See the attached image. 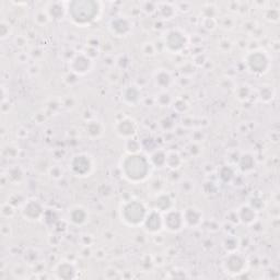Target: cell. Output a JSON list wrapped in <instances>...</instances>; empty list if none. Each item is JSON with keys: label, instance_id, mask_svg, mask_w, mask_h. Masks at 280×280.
I'll return each mask as SVG.
<instances>
[{"label": "cell", "instance_id": "cell-6", "mask_svg": "<svg viewBox=\"0 0 280 280\" xmlns=\"http://www.w3.org/2000/svg\"><path fill=\"white\" fill-rule=\"evenodd\" d=\"M189 36L182 30L172 29L166 32L164 37V45L171 53H181L189 44Z\"/></svg>", "mask_w": 280, "mask_h": 280}, {"label": "cell", "instance_id": "cell-2", "mask_svg": "<svg viewBox=\"0 0 280 280\" xmlns=\"http://www.w3.org/2000/svg\"><path fill=\"white\" fill-rule=\"evenodd\" d=\"M102 14V5L95 0H73L67 3V16L78 27L90 26Z\"/></svg>", "mask_w": 280, "mask_h": 280}, {"label": "cell", "instance_id": "cell-7", "mask_svg": "<svg viewBox=\"0 0 280 280\" xmlns=\"http://www.w3.org/2000/svg\"><path fill=\"white\" fill-rule=\"evenodd\" d=\"M222 266L226 272L232 276H238L245 272V270L247 269V259L245 258L244 255H242L238 251L228 253L225 259H223Z\"/></svg>", "mask_w": 280, "mask_h": 280}, {"label": "cell", "instance_id": "cell-19", "mask_svg": "<svg viewBox=\"0 0 280 280\" xmlns=\"http://www.w3.org/2000/svg\"><path fill=\"white\" fill-rule=\"evenodd\" d=\"M174 208L173 198L167 193H160L154 199V209L160 211L161 214H164L166 211Z\"/></svg>", "mask_w": 280, "mask_h": 280}, {"label": "cell", "instance_id": "cell-14", "mask_svg": "<svg viewBox=\"0 0 280 280\" xmlns=\"http://www.w3.org/2000/svg\"><path fill=\"white\" fill-rule=\"evenodd\" d=\"M185 228H197L202 225L204 219L203 211L194 206L188 207L183 211Z\"/></svg>", "mask_w": 280, "mask_h": 280}, {"label": "cell", "instance_id": "cell-28", "mask_svg": "<svg viewBox=\"0 0 280 280\" xmlns=\"http://www.w3.org/2000/svg\"><path fill=\"white\" fill-rule=\"evenodd\" d=\"M239 245H240V242H239L238 238L233 235L227 236V238L223 240V243H222V246H223V248H225L227 253L236 252L239 248Z\"/></svg>", "mask_w": 280, "mask_h": 280}, {"label": "cell", "instance_id": "cell-21", "mask_svg": "<svg viewBox=\"0 0 280 280\" xmlns=\"http://www.w3.org/2000/svg\"><path fill=\"white\" fill-rule=\"evenodd\" d=\"M55 273L60 279H72L77 275V269L70 262H61L56 266Z\"/></svg>", "mask_w": 280, "mask_h": 280}, {"label": "cell", "instance_id": "cell-23", "mask_svg": "<svg viewBox=\"0 0 280 280\" xmlns=\"http://www.w3.org/2000/svg\"><path fill=\"white\" fill-rule=\"evenodd\" d=\"M255 165H256V162H255L254 155L251 153L242 154L239 159V169L241 170V172H251L255 169Z\"/></svg>", "mask_w": 280, "mask_h": 280}, {"label": "cell", "instance_id": "cell-36", "mask_svg": "<svg viewBox=\"0 0 280 280\" xmlns=\"http://www.w3.org/2000/svg\"><path fill=\"white\" fill-rule=\"evenodd\" d=\"M266 18L271 22H278L279 21V10L276 8L268 9L266 12Z\"/></svg>", "mask_w": 280, "mask_h": 280}, {"label": "cell", "instance_id": "cell-17", "mask_svg": "<svg viewBox=\"0 0 280 280\" xmlns=\"http://www.w3.org/2000/svg\"><path fill=\"white\" fill-rule=\"evenodd\" d=\"M141 91L137 85H129L122 91L123 102L128 107H136L140 102Z\"/></svg>", "mask_w": 280, "mask_h": 280}, {"label": "cell", "instance_id": "cell-27", "mask_svg": "<svg viewBox=\"0 0 280 280\" xmlns=\"http://www.w3.org/2000/svg\"><path fill=\"white\" fill-rule=\"evenodd\" d=\"M124 147H125L126 153H129V154L140 153L141 150H142L141 141L135 139V137H133V138H129V139H125V144H124Z\"/></svg>", "mask_w": 280, "mask_h": 280}, {"label": "cell", "instance_id": "cell-39", "mask_svg": "<svg viewBox=\"0 0 280 280\" xmlns=\"http://www.w3.org/2000/svg\"><path fill=\"white\" fill-rule=\"evenodd\" d=\"M49 173H51V176L55 179H59L60 177H63V174H64V171L63 169H61L60 166H53L51 167V170H49Z\"/></svg>", "mask_w": 280, "mask_h": 280}, {"label": "cell", "instance_id": "cell-32", "mask_svg": "<svg viewBox=\"0 0 280 280\" xmlns=\"http://www.w3.org/2000/svg\"><path fill=\"white\" fill-rule=\"evenodd\" d=\"M157 101L161 107H167V105H170L173 102V100L170 93H167L166 91H161V93L157 98Z\"/></svg>", "mask_w": 280, "mask_h": 280}, {"label": "cell", "instance_id": "cell-15", "mask_svg": "<svg viewBox=\"0 0 280 280\" xmlns=\"http://www.w3.org/2000/svg\"><path fill=\"white\" fill-rule=\"evenodd\" d=\"M68 220L73 226L81 227L89 220V211L83 206H73L68 211Z\"/></svg>", "mask_w": 280, "mask_h": 280}, {"label": "cell", "instance_id": "cell-34", "mask_svg": "<svg viewBox=\"0 0 280 280\" xmlns=\"http://www.w3.org/2000/svg\"><path fill=\"white\" fill-rule=\"evenodd\" d=\"M173 107H174V110L178 112V113H184V112L189 110V104L183 99H177L176 101H174Z\"/></svg>", "mask_w": 280, "mask_h": 280}, {"label": "cell", "instance_id": "cell-29", "mask_svg": "<svg viewBox=\"0 0 280 280\" xmlns=\"http://www.w3.org/2000/svg\"><path fill=\"white\" fill-rule=\"evenodd\" d=\"M218 175L222 183L228 184L234 178V170L230 165H225L218 171Z\"/></svg>", "mask_w": 280, "mask_h": 280}, {"label": "cell", "instance_id": "cell-10", "mask_svg": "<svg viewBox=\"0 0 280 280\" xmlns=\"http://www.w3.org/2000/svg\"><path fill=\"white\" fill-rule=\"evenodd\" d=\"M109 30L116 37H125L132 33L133 23L127 17H113L109 22Z\"/></svg>", "mask_w": 280, "mask_h": 280}, {"label": "cell", "instance_id": "cell-31", "mask_svg": "<svg viewBox=\"0 0 280 280\" xmlns=\"http://www.w3.org/2000/svg\"><path fill=\"white\" fill-rule=\"evenodd\" d=\"M140 8L141 10L145 12L146 15L151 16L155 12L158 11V4L157 3H151V2H146V3H141L140 4Z\"/></svg>", "mask_w": 280, "mask_h": 280}, {"label": "cell", "instance_id": "cell-9", "mask_svg": "<svg viewBox=\"0 0 280 280\" xmlns=\"http://www.w3.org/2000/svg\"><path fill=\"white\" fill-rule=\"evenodd\" d=\"M45 209L43 204L35 198L26 201L21 207V215L29 221H37L44 217Z\"/></svg>", "mask_w": 280, "mask_h": 280}, {"label": "cell", "instance_id": "cell-30", "mask_svg": "<svg viewBox=\"0 0 280 280\" xmlns=\"http://www.w3.org/2000/svg\"><path fill=\"white\" fill-rule=\"evenodd\" d=\"M8 178L10 179V182L14 183H19L23 178V172L20 167H12L8 171Z\"/></svg>", "mask_w": 280, "mask_h": 280}, {"label": "cell", "instance_id": "cell-38", "mask_svg": "<svg viewBox=\"0 0 280 280\" xmlns=\"http://www.w3.org/2000/svg\"><path fill=\"white\" fill-rule=\"evenodd\" d=\"M10 32H11V29L9 24L7 22L3 21L2 24H0V34H2V40H5L6 37H8Z\"/></svg>", "mask_w": 280, "mask_h": 280}, {"label": "cell", "instance_id": "cell-5", "mask_svg": "<svg viewBox=\"0 0 280 280\" xmlns=\"http://www.w3.org/2000/svg\"><path fill=\"white\" fill-rule=\"evenodd\" d=\"M69 169L74 176L80 178L88 177L95 170V162L90 154L77 153L69 161Z\"/></svg>", "mask_w": 280, "mask_h": 280}, {"label": "cell", "instance_id": "cell-1", "mask_svg": "<svg viewBox=\"0 0 280 280\" xmlns=\"http://www.w3.org/2000/svg\"><path fill=\"white\" fill-rule=\"evenodd\" d=\"M121 172L124 178L132 184L147 181L152 171V165L147 155L140 153H126L121 160Z\"/></svg>", "mask_w": 280, "mask_h": 280}, {"label": "cell", "instance_id": "cell-11", "mask_svg": "<svg viewBox=\"0 0 280 280\" xmlns=\"http://www.w3.org/2000/svg\"><path fill=\"white\" fill-rule=\"evenodd\" d=\"M141 227L144 228L145 231L149 234H159L164 229L163 215L155 209L149 210V213Z\"/></svg>", "mask_w": 280, "mask_h": 280}, {"label": "cell", "instance_id": "cell-16", "mask_svg": "<svg viewBox=\"0 0 280 280\" xmlns=\"http://www.w3.org/2000/svg\"><path fill=\"white\" fill-rule=\"evenodd\" d=\"M236 214H238L239 222L243 223L245 226H251L253 223L257 220V210H255L251 205H243L241 206L238 210H236Z\"/></svg>", "mask_w": 280, "mask_h": 280}, {"label": "cell", "instance_id": "cell-13", "mask_svg": "<svg viewBox=\"0 0 280 280\" xmlns=\"http://www.w3.org/2000/svg\"><path fill=\"white\" fill-rule=\"evenodd\" d=\"M70 70L76 76H85L93 68V60L84 53L74 55L70 60Z\"/></svg>", "mask_w": 280, "mask_h": 280}, {"label": "cell", "instance_id": "cell-25", "mask_svg": "<svg viewBox=\"0 0 280 280\" xmlns=\"http://www.w3.org/2000/svg\"><path fill=\"white\" fill-rule=\"evenodd\" d=\"M158 11L161 17L169 20L176 15V6L170 3H160L158 4Z\"/></svg>", "mask_w": 280, "mask_h": 280}, {"label": "cell", "instance_id": "cell-24", "mask_svg": "<svg viewBox=\"0 0 280 280\" xmlns=\"http://www.w3.org/2000/svg\"><path fill=\"white\" fill-rule=\"evenodd\" d=\"M183 165V158L177 151L166 152V167L171 170H178Z\"/></svg>", "mask_w": 280, "mask_h": 280}, {"label": "cell", "instance_id": "cell-33", "mask_svg": "<svg viewBox=\"0 0 280 280\" xmlns=\"http://www.w3.org/2000/svg\"><path fill=\"white\" fill-rule=\"evenodd\" d=\"M202 24H203V27L208 30V31H214L217 26H218V22L216 19L214 17H205L203 19V21H202Z\"/></svg>", "mask_w": 280, "mask_h": 280}, {"label": "cell", "instance_id": "cell-8", "mask_svg": "<svg viewBox=\"0 0 280 280\" xmlns=\"http://www.w3.org/2000/svg\"><path fill=\"white\" fill-rule=\"evenodd\" d=\"M163 215V226L164 229L171 233H178L185 228L183 211L172 208Z\"/></svg>", "mask_w": 280, "mask_h": 280}, {"label": "cell", "instance_id": "cell-3", "mask_svg": "<svg viewBox=\"0 0 280 280\" xmlns=\"http://www.w3.org/2000/svg\"><path fill=\"white\" fill-rule=\"evenodd\" d=\"M149 213L145 203L139 199H128L120 207V218L126 226L137 228L141 227Z\"/></svg>", "mask_w": 280, "mask_h": 280}, {"label": "cell", "instance_id": "cell-12", "mask_svg": "<svg viewBox=\"0 0 280 280\" xmlns=\"http://www.w3.org/2000/svg\"><path fill=\"white\" fill-rule=\"evenodd\" d=\"M138 124L132 117L125 116L115 123V133L123 139L133 138L138 133Z\"/></svg>", "mask_w": 280, "mask_h": 280}, {"label": "cell", "instance_id": "cell-22", "mask_svg": "<svg viewBox=\"0 0 280 280\" xmlns=\"http://www.w3.org/2000/svg\"><path fill=\"white\" fill-rule=\"evenodd\" d=\"M149 160H150L153 167L162 169V167L166 166V151L162 150V149H155L154 151L151 152Z\"/></svg>", "mask_w": 280, "mask_h": 280}, {"label": "cell", "instance_id": "cell-26", "mask_svg": "<svg viewBox=\"0 0 280 280\" xmlns=\"http://www.w3.org/2000/svg\"><path fill=\"white\" fill-rule=\"evenodd\" d=\"M85 132L91 138H98V137L103 134V126L102 124L98 121H91L86 124Z\"/></svg>", "mask_w": 280, "mask_h": 280}, {"label": "cell", "instance_id": "cell-37", "mask_svg": "<svg viewBox=\"0 0 280 280\" xmlns=\"http://www.w3.org/2000/svg\"><path fill=\"white\" fill-rule=\"evenodd\" d=\"M2 214L4 217L6 218H10L15 215V207L12 206V205H10L9 203L8 204H5L3 205V208H2Z\"/></svg>", "mask_w": 280, "mask_h": 280}, {"label": "cell", "instance_id": "cell-35", "mask_svg": "<svg viewBox=\"0 0 280 280\" xmlns=\"http://www.w3.org/2000/svg\"><path fill=\"white\" fill-rule=\"evenodd\" d=\"M260 98H262L263 101L265 102H268L272 99L273 96V92L272 90L269 88V86H264V88L260 90Z\"/></svg>", "mask_w": 280, "mask_h": 280}, {"label": "cell", "instance_id": "cell-4", "mask_svg": "<svg viewBox=\"0 0 280 280\" xmlns=\"http://www.w3.org/2000/svg\"><path fill=\"white\" fill-rule=\"evenodd\" d=\"M244 60L248 71L257 76L265 74L270 68L269 56L263 51H252L247 53Z\"/></svg>", "mask_w": 280, "mask_h": 280}, {"label": "cell", "instance_id": "cell-18", "mask_svg": "<svg viewBox=\"0 0 280 280\" xmlns=\"http://www.w3.org/2000/svg\"><path fill=\"white\" fill-rule=\"evenodd\" d=\"M153 81L157 88L162 91H166L173 84V77L169 71L160 69L154 73Z\"/></svg>", "mask_w": 280, "mask_h": 280}, {"label": "cell", "instance_id": "cell-20", "mask_svg": "<svg viewBox=\"0 0 280 280\" xmlns=\"http://www.w3.org/2000/svg\"><path fill=\"white\" fill-rule=\"evenodd\" d=\"M45 11L49 19L61 20L67 16V3H49Z\"/></svg>", "mask_w": 280, "mask_h": 280}]
</instances>
